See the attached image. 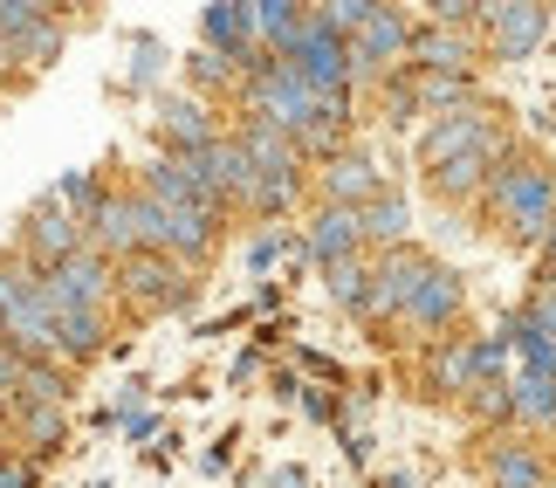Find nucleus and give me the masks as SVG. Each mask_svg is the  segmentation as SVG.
Returning <instances> with one entry per match:
<instances>
[{"label":"nucleus","instance_id":"nucleus-1","mask_svg":"<svg viewBox=\"0 0 556 488\" xmlns=\"http://www.w3.org/2000/svg\"><path fill=\"white\" fill-rule=\"evenodd\" d=\"M488 214H495L508 227V241H549V227H556V173L543 159H522V152H508L495 165V179H488Z\"/></svg>","mask_w":556,"mask_h":488},{"label":"nucleus","instance_id":"nucleus-2","mask_svg":"<svg viewBox=\"0 0 556 488\" xmlns=\"http://www.w3.org/2000/svg\"><path fill=\"white\" fill-rule=\"evenodd\" d=\"M117 289H124V303L131 310H144V316H159V310H179L186 296H192V283L179 275V262L173 254H124V268H117Z\"/></svg>","mask_w":556,"mask_h":488},{"label":"nucleus","instance_id":"nucleus-3","mask_svg":"<svg viewBox=\"0 0 556 488\" xmlns=\"http://www.w3.org/2000/svg\"><path fill=\"white\" fill-rule=\"evenodd\" d=\"M35 283H41V303H49V310L62 316V310H97L103 296L117 289V268L103 262L97 248H83V254H70V262H62V268L35 275Z\"/></svg>","mask_w":556,"mask_h":488},{"label":"nucleus","instance_id":"nucleus-4","mask_svg":"<svg viewBox=\"0 0 556 488\" xmlns=\"http://www.w3.org/2000/svg\"><path fill=\"white\" fill-rule=\"evenodd\" d=\"M549 28H556V14L536 8V0H502V8H481V35H488V49H495L502 62L536 55Z\"/></svg>","mask_w":556,"mask_h":488},{"label":"nucleus","instance_id":"nucleus-5","mask_svg":"<svg viewBox=\"0 0 556 488\" xmlns=\"http://www.w3.org/2000/svg\"><path fill=\"white\" fill-rule=\"evenodd\" d=\"M413 70L433 76H475L481 70V28H446V21H413Z\"/></svg>","mask_w":556,"mask_h":488},{"label":"nucleus","instance_id":"nucleus-6","mask_svg":"<svg viewBox=\"0 0 556 488\" xmlns=\"http://www.w3.org/2000/svg\"><path fill=\"white\" fill-rule=\"evenodd\" d=\"M502 124H495V111L488 103H467V111H446V117H433L426 124V138H419V165L426 173H440V165H454L460 152H475V145H488Z\"/></svg>","mask_w":556,"mask_h":488},{"label":"nucleus","instance_id":"nucleus-7","mask_svg":"<svg viewBox=\"0 0 556 488\" xmlns=\"http://www.w3.org/2000/svg\"><path fill=\"white\" fill-rule=\"evenodd\" d=\"M460 303H467L460 275L446 268V262H426L419 289L405 296V310H399V324H405V330H446V324H454V316H460Z\"/></svg>","mask_w":556,"mask_h":488},{"label":"nucleus","instance_id":"nucleus-8","mask_svg":"<svg viewBox=\"0 0 556 488\" xmlns=\"http://www.w3.org/2000/svg\"><path fill=\"white\" fill-rule=\"evenodd\" d=\"M21 241H28V262H35L41 275H49V268H62L70 254H83V248H90V241H83V221H70L55 200H35V214H28V235H21Z\"/></svg>","mask_w":556,"mask_h":488},{"label":"nucleus","instance_id":"nucleus-9","mask_svg":"<svg viewBox=\"0 0 556 488\" xmlns=\"http://www.w3.org/2000/svg\"><path fill=\"white\" fill-rule=\"evenodd\" d=\"M192 173L213 186L220 207H248V193H254V165L241 152V138H213L206 152H192Z\"/></svg>","mask_w":556,"mask_h":488},{"label":"nucleus","instance_id":"nucleus-10","mask_svg":"<svg viewBox=\"0 0 556 488\" xmlns=\"http://www.w3.org/2000/svg\"><path fill=\"white\" fill-rule=\"evenodd\" d=\"M144 200L152 207H165V214H173V207H206V214H227L220 200H213V186L192 173V159H159V165H144Z\"/></svg>","mask_w":556,"mask_h":488},{"label":"nucleus","instance_id":"nucleus-11","mask_svg":"<svg viewBox=\"0 0 556 488\" xmlns=\"http://www.w3.org/2000/svg\"><path fill=\"white\" fill-rule=\"evenodd\" d=\"M516 152V145H508V132H495L488 145H475V152H460L454 165H440V173H426L433 179V193L440 200H467V193H488V179H495V165Z\"/></svg>","mask_w":556,"mask_h":488},{"label":"nucleus","instance_id":"nucleus-12","mask_svg":"<svg viewBox=\"0 0 556 488\" xmlns=\"http://www.w3.org/2000/svg\"><path fill=\"white\" fill-rule=\"evenodd\" d=\"M405 49H413V21H405L399 8H378L365 21V35L351 41V76H378L384 62H399Z\"/></svg>","mask_w":556,"mask_h":488},{"label":"nucleus","instance_id":"nucleus-13","mask_svg":"<svg viewBox=\"0 0 556 488\" xmlns=\"http://www.w3.org/2000/svg\"><path fill=\"white\" fill-rule=\"evenodd\" d=\"M200 35H206V49L220 55V62H254V8L248 0H213V8L200 14Z\"/></svg>","mask_w":556,"mask_h":488},{"label":"nucleus","instance_id":"nucleus-14","mask_svg":"<svg viewBox=\"0 0 556 488\" xmlns=\"http://www.w3.org/2000/svg\"><path fill=\"white\" fill-rule=\"evenodd\" d=\"M549 461L536 440H522V434H502L495 448H488V488H549Z\"/></svg>","mask_w":556,"mask_h":488},{"label":"nucleus","instance_id":"nucleus-15","mask_svg":"<svg viewBox=\"0 0 556 488\" xmlns=\"http://www.w3.org/2000/svg\"><path fill=\"white\" fill-rule=\"evenodd\" d=\"M378 193H384V179H378L371 152H351V145H344V152L324 165V207H351V214H357V207H371Z\"/></svg>","mask_w":556,"mask_h":488},{"label":"nucleus","instance_id":"nucleus-16","mask_svg":"<svg viewBox=\"0 0 556 488\" xmlns=\"http://www.w3.org/2000/svg\"><path fill=\"white\" fill-rule=\"evenodd\" d=\"M241 152L262 179H303V145H295L289 132H275V124H241Z\"/></svg>","mask_w":556,"mask_h":488},{"label":"nucleus","instance_id":"nucleus-17","mask_svg":"<svg viewBox=\"0 0 556 488\" xmlns=\"http://www.w3.org/2000/svg\"><path fill=\"white\" fill-rule=\"evenodd\" d=\"M357 248H365V235H357V214H351V207H324V214L309 221V235H303V254H309L316 268L351 262Z\"/></svg>","mask_w":556,"mask_h":488},{"label":"nucleus","instance_id":"nucleus-18","mask_svg":"<svg viewBox=\"0 0 556 488\" xmlns=\"http://www.w3.org/2000/svg\"><path fill=\"white\" fill-rule=\"evenodd\" d=\"M90 241H97L103 262H111V254H144V241H138V193H103V207L90 214Z\"/></svg>","mask_w":556,"mask_h":488},{"label":"nucleus","instance_id":"nucleus-19","mask_svg":"<svg viewBox=\"0 0 556 488\" xmlns=\"http://www.w3.org/2000/svg\"><path fill=\"white\" fill-rule=\"evenodd\" d=\"M159 214H165V207H159ZM213 235H220V214H206V207H173V214H165V254H173V262L206 254Z\"/></svg>","mask_w":556,"mask_h":488},{"label":"nucleus","instance_id":"nucleus-20","mask_svg":"<svg viewBox=\"0 0 556 488\" xmlns=\"http://www.w3.org/2000/svg\"><path fill=\"white\" fill-rule=\"evenodd\" d=\"M405 227H413V214H405V193H392V186H384L371 207H357V235L371 248H384V254L405 248Z\"/></svg>","mask_w":556,"mask_h":488},{"label":"nucleus","instance_id":"nucleus-21","mask_svg":"<svg viewBox=\"0 0 556 488\" xmlns=\"http://www.w3.org/2000/svg\"><path fill=\"white\" fill-rule=\"evenodd\" d=\"M165 138H173L179 145V159H192V152H206V145L213 138H220V132H213V111H206V103H192V97H173V103H165Z\"/></svg>","mask_w":556,"mask_h":488},{"label":"nucleus","instance_id":"nucleus-22","mask_svg":"<svg viewBox=\"0 0 556 488\" xmlns=\"http://www.w3.org/2000/svg\"><path fill=\"white\" fill-rule=\"evenodd\" d=\"M405 103H433V111H467V103H481L475 97V76H433V70H413L405 76Z\"/></svg>","mask_w":556,"mask_h":488},{"label":"nucleus","instance_id":"nucleus-23","mask_svg":"<svg viewBox=\"0 0 556 488\" xmlns=\"http://www.w3.org/2000/svg\"><path fill=\"white\" fill-rule=\"evenodd\" d=\"M508 420H522V427H556V378L516 372V386H508Z\"/></svg>","mask_w":556,"mask_h":488},{"label":"nucleus","instance_id":"nucleus-24","mask_svg":"<svg viewBox=\"0 0 556 488\" xmlns=\"http://www.w3.org/2000/svg\"><path fill=\"white\" fill-rule=\"evenodd\" d=\"M303 21L309 8H295V0H254V41H268V55H289Z\"/></svg>","mask_w":556,"mask_h":488},{"label":"nucleus","instance_id":"nucleus-25","mask_svg":"<svg viewBox=\"0 0 556 488\" xmlns=\"http://www.w3.org/2000/svg\"><path fill=\"white\" fill-rule=\"evenodd\" d=\"M426 378H433V392H467V386H475V337L440 345L433 358H426Z\"/></svg>","mask_w":556,"mask_h":488},{"label":"nucleus","instance_id":"nucleus-26","mask_svg":"<svg viewBox=\"0 0 556 488\" xmlns=\"http://www.w3.org/2000/svg\"><path fill=\"white\" fill-rule=\"evenodd\" d=\"M103 351V316L97 310H62L55 316V358H97Z\"/></svg>","mask_w":556,"mask_h":488},{"label":"nucleus","instance_id":"nucleus-27","mask_svg":"<svg viewBox=\"0 0 556 488\" xmlns=\"http://www.w3.org/2000/svg\"><path fill=\"white\" fill-rule=\"evenodd\" d=\"M330 296H337V310H351V316H371V262H337L330 268Z\"/></svg>","mask_w":556,"mask_h":488},{"label":"nucleus","instance_id":"nucleus-28","mask_svg":"<svg viewBox=\"0 0 556 488\" xmlns=\"http://www.w3.org/2000/svg\"><path fill=\"white\" fill-rule=\"evenodd\" d=\"M55 55H62V28H55V14H41L35 28L14 41V62H28V70H49Z\"/></svg>","mask_w":556,"mask_h":488},{"label":"nucleus","instance_id":"nucleus-29","mask_svg":"<svg viewBox=\"0 0 556 488\" xmlns=\"http://www.w3.org/2000/svg\"><path fill=\"white\" fill-rule=\"evenodd\" d=\"M502 372H508V337H475V386H508Z\"/></svg>","mask_w":556,"mask_h":488},{"label":"nucleus","instance_id":"nucleus-30","mask_svg":"<svg viewBox=\"0 0 556 488\" xmlns=\"http://www.w3.org/2000/svg\"><path fill=\"white\" fill-rule=\"evenodd\" d=\"M371 14H378V0H330V8H324V21H330V28L344 35V41L365 35V21H371Z\"/></svg>","mask_w":556,"mask_h":488},{"label":"nucleus","instance_id":"nucleus-31","mask_svg":"<svg viewBox=\"0 0 556 488\" xmlns=\"http://www.w3.org/2000/svg\"><path fill=\"white\" fill-rule=\"evenodd\" d=\"M21 427H28V440L49 454L55 440H62V406H21Z\"/></svg>","mask_w":556,"mask_h":488},{"label":"nucleus","instance_id":"nucleus-32","mask_svg":"<svg viewBox=\"0 0 556 488\" xmlns=\"http://www.w3.org/2000/svg\"><path fill=\"white\" fill-rule=\"evenodd\" d=\"M41 14H49V8H35V0H0V41H8V49H14V41L28 35Z\"/></svg>","mask_w":556,"mask_h":488},{"label":"nucleus","instance_id":"nucleus-33","mask_svg":"<svg viewBox=\"0 0 556 488\" xmlns=\"http://www.w3.org/2000/svg\"><path fill=\"white\" fill-rule=\"evenodd\" d=\"M35 289V275L28 268H14V262H0V316H8L14 303H21V296H28Z\"/></svg>","mask_w":556,"mask_h":488},{"label":"nucleus","instance_id":"nucleus-34","mask_svg":"<svg viewBox=\"0 0 556 488\" xmlns=\"http://www.w3.org/2000/svg\"><path fill=\"white\" fill-rule=\"evenodd\" d=\"M467 406H475L481 420H508V386H475V392H467Z\"/></svg>","mask_w":556,"mask_h":488},{"label":"nucleus","instance_id":"nucleus-35","mask_svg":"<svg viewBox=\"0 0 556 488\" xmlns=\"http://www.w3.org/2000/svg\"><path fill=\"white\" fill-rule=\"evenodd\" d=\"M282 248H289V235H254V241H248V268H268Z\"/></svg>","mask_w":556,"mask_h":488},{"label":"nucleus","instance_id":"nucleus-36","mask_svg":"<svg viewBox=\"0 0 556 488\" xmlns=\"http://www.w3.org/2000/svg\"><path fill=\"white\" fill-rule=\"evenodd\" d=\"M0 488H35V461H8V454H0Z\"/></svg>","mask_w":556,"mask_h":488},{"label":"nucleus","instance_id":"nucleus-37","mask_svg":"<svg viewBox=\"0 0 556 488\" xmlns=\"http://www.w3.org/2000/svg\"><path fill=\"white\" fill-rule=\"evenodd\" d=\"M21 365H28V358H21L14 345H0V392H14V386H21Z\"/></svg>","mask_w":556,"mask_h":488},{"label":"nucleus","instance_id":"nucleus-38","mask_svg":"<svg viewBox=\"0 0 556 488\" xmlns=\"http://www.w3.org/2000/svg\"><path fill=\"white\" fill-rule=\"evenodd\" d=\"M295 399H303L309 420H337V399H330V392H295Z\"/></svg>","mask_w":556,"mask_h":488},{"label":"nucleus","instance_id":"nucleus-39","mask_svg":"<svg viewBox=\"0 0 556 488\" xmlns=\"http://www.w3.org/2000/svg\"><path fill=\"white\" fill-rule=\"evenodd\" d=\"M268 488H309V475H303V468H282V475L268 481Z\"/></svg>","mask_w":556,"mask_h":488},{"label":"nucleus","instance_id":"nucleus-40","mask_svg":"<svg viewBox=\"0 0 556 488\" xmlns=\"http://www.w3.org/2000/svg\"><path fill=\"white\" fill-rule=\"evenodd\" d=\"M8 62H14V49H8V41H0V70H8Z\"/></svg>","mask_w":556,"mask_h":488},{"label":"nucleus","instance_id":"nucleus-41","mask_svg":"<svg viewBox=\"0 0 556 488\" xmlns=\"http://www.w3.org/2000/svg\"><path fill=\"white\" fill-rule=\"evenodd\" d=\"M543 248H549V262H556V227H549V241H543Z\"/></svg>","mask_w":556,"mask_h":488},{"label":"nucleus","instance_id":"nucleus-42","mask_svg":"<svg viewBox=\"0 0 556 488\" xmlns=\"http://www.w3.org/2000/svg\"><path fill=\"white\" fill-rule=\"evenodd\" d=\"M0 345H8V337H0Z\"/></svg>","mask_w":556,"mask_h":488},{"label":"nucleus","instance_id":"nucleus-43","mask_svg":"<svg viewBox=\"0 0 556 488\" xmlns=\"http://www.w3.org/2000/svg\"><path fill=\"white\" fill-rule=\"evenodd\" d=\"M549 488H556V481H549Z\"/></svg>","mask_w":556,"mask_h":488}]
</instances>
